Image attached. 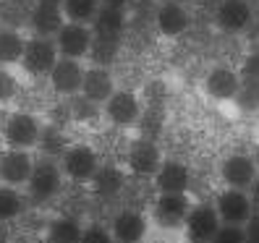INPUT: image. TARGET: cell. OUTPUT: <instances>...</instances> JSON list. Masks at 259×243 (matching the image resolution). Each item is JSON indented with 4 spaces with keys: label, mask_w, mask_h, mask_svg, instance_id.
Instances as JSON below:
<instances>
[{
    "label": "cell",
    "mask_w": 259,
    "mask_h": 243,
    "mask_svg": "<svg viewBox=\"0 0 259 243\" xmlns=\"http://www.w3.org/2000/svg\"><path fill=\"white\" fill-rule=\"evenodd\" d=\"M110 235L115 243H142L147 235V217L136 209H120L113 217Z\"/></svg>",
    "instance_id": "12"
},
{
    "label": "cell",
    "mask_w": 259,
    "mask_h": 243,
    "mask_svg": "<svg viewBox=\"0 0 259 243\" xmlns=\"http://www.w3.org/2000/svg\"><path fill=\"white\" fill-rule=\"evenodd\" d=\"M89 183H92L95 196H100V199H115V196L123 191L126 178L118 168H113V165H100L95 178L89 180Z\"/></svg>",
    "instance_id": "22"
},
{
    "label": "cell",
    "mask_w": 259,
    "mask_h": 243,
    "mask_svg": "<svg viewBox=\"0 0 259 243\" xmlns=\"http://www.w3.org/2000/svg\"><path fill=\"white\" fill-rule=\"evenodd\" d=\"M97 110H100V105H95V102H89L87 97H81V94H73V100H71V113L79 118V120H89V118H95L97 115Z\"/></svg>",
    "instance_id": "32"
},
{
    "label": "cell",
    "mask_w": 259,
    "mask_h": 243,
    "mask_svg": "<svg viewBox=\"0 0 259 243\" xmlns=\"http://www.w3.org/2000/svg\"><path fill=\"white\" fill-rule=\"evenodd\" d=\"M32 168H34V157L24 149H6L0 155V180H3V186H13V188L26 186Z\"/></svg>",
    "instance_id": "9"
},
{
    "label": "cell",
    "mask_w": 259,
    "mask_h": 243,
    "mask_svg": "<svg viewBox=\"0 0 259 243\" xmlns=\"http://www.w3.org/2000/svg\"><path fill=\"white\" fill-rule=\"evenodd\" d=\"M58 47L55 39L48 37H29L24 42V53L19 63L24 66V71H29L32 76H48L53 71V66L58 63Z\"/></svg>",
    "instance_id": "3"
},
{
    "label": "cell",
    "mask_w": 259,
    "mask_h": 243,
    "mask_svg": "<svg viewBox=\"0 0 259 243\" xmlns=\"http://www.w3.org/2000/svg\"><path fill=\"white\" fill-rule=\"evenodd\" d=\"M37 147L45 152L48 157H58V155H63V152L68 149L66 147V139H63V133H60L55 126H48V128H42L39 133V141Z\"/></svg>",
    "instance_id": "28"
},
{
    "label": "cell",
    "mask_w": 259,
    "mask_h": 243,
    "mask_svg": "<svg viewBox=\"0 0 259 243\" xmlns=\"http://www.w3.org/2000/svg\"><path fill=\"white\" fill-rule=\"evenodd\" d=\"M16 89H19L16 79H13V76H11L6 68H0V102L11 100L13 94H16Z\"/></svg>",
    "instance_id": "34"
},
{
    "label": "cell",
    "mask_w": 259,
    "mask_h": 243,
    "mask_svg": "<svg viewBox=\"0 0 259 243\" xmlns=\"http://www.w3.org/2000/svg\"><path fill=\"white\" fill-rule=\"evenodd\" d=\"M84 227L73 217H55L48 227V243H79Z\"/></svg>",
    "instance_id": "24"
},
{
    "label": "cell",
    "mask_w": 259,
    "mask_h": 243,
    "mask_svg": "<svg viewBox=\"0 0 259 243\" xmlns=\"http://www.w3.org/2000/svg\"><path fill=\"white\" fill-rule=\"evenodd\" d=\"M63 8V16L71 24H92L95 13L100 11V0H63L60 3Z\"/></svg>",
    "instance_id": "25"
},
{
    "label": "cell",
    "mask_w": 259,
    "mask_h": 243,
    "mask_svg": "<svg viewBox=\"0 0 259 243\" xmlns=\"http://www.w3.org/2000/svg\"><path fill=\"white\" fill-rule=\"evenodd\" d=\"M173 3H181V6H184V3H186V0H173Z\"/></svg>",
    "instance_id": "41"
},
{
    "label": "cell",
    "mask_w": 259,
    "mask_h": 243,
    "mask_svg": "<svg viewBox=\"0 0 259 243\" xmlns=\"http://www.w3.org/2000/svg\"><path fill=\"white\" fill-rule=\"evenodd\" d=\"M84 66L81 60H71V58H58V63L53 66L50 76V86L53 92L60 97H73L81 92V81H84Z\"/></svg>",
    "instance_id": "8"
},
{
    "label": "cell",
    "mask_w": 259,
    "mask_h": 243,
    "mask_svg": "<svg viewBox=\"0 0 259 243\" xmlns=\"http://www.w3.org/2000/svg\"><path fill=\"white\" fill-rule=\"evenodd\" d=\"M256 175H259V170L254 165V157H249V155H231L223 162V180L228 188L249 191Z\"/></svg>",
    "instance_id": "15"
},
{
    "label": "cell",
    "mask_w": 259,
    "mask_h": 243,
    "mask_svg": "<svg viewBox=\"0 0 259 243\" xmlns=\"http://www.w3.org/2000/svg\"><path fill=\"white\" fill-rule=\"evenodd\" d=\"M105 118L118 128H128L134 123H139L142 118V102L128 89H115L105 102Z\"/></svg>",
    "instance_id": "6"
},
{
    "label": "cell",
    "mask_w": 259,
    "mask_h": 243,
    "mask_svg": "<svg viewBox=\"0 0 259 243\" xmlns=\"http://www.w3.org/2000/svg\"><path fill=\"white\" fill-rule=\"evenodd\" d=\"M186 233L191 238V243H209L212 235L218 233V227L223 225L215 207L209 204H196L189 209V217H186Z\"/></svg>",
    "instance_id": "10"
},
{
    "label": "cell",
    "mask_w": 259,
    "mask_h": 243,
    "mask_svg": "<svg viewBox=\"0 0 259 243\" xmlns=\"http://www.w3.org/2000/svg\"><path fill=\"white\" fill-rule=\"evenodd\" d=\"M113 92H115V81H113V73L108 68L92 66L84 71V81H81V92H79L81 97H87L95 105H105Z\"/></svg>",
    "instance_id": "16"
},
{
    "label": "cell",
    "mask_w": 259,
    "mask_h": 243,
    "mask_svg": "<svg viewBox=\"0 0 259 243\" xmlns=\"http://www.w3.org/2000/svg\"><path fill=\"white\" fill-rule=\"evenodd\" d=\"M189 183H191V170L184 162H176V160L160 162L155 173V186L160 193H186Z\"/></svg>",
    "instance_id": "17"
},
{
    "label": "cell",
    "mask_w": 259,
    "mask_h": 243,
    "mask_svg": "<svg viewBox=\"0 0 259 243\" xmlns=\"http://www.w3.org/2000/svg\"><path fill=\"white\" fill-rule=\"evenodd\" d=\"M24 212V196L13 186H0V222H11Z\"/></svg>",
    "instance_id": "27"
},
{
    "label": "cell",
    "mask_w": 259,
    "mask_h": 243,
    "mask_svg": "<svg viewBox=\"0 0 259 243\" xmlns=\"http://www.w3.org/2000/svg\"><path fill=\"white\" fill-rule=\"evenodd\" d=\"M254 165H256V170H259V147H256V152H254Z\"/></svg>",
    "instance_id": "39"
},
{
    "label": "cell",
    "mask_w": 259,
    "mask_h": 243,
    "mask_svg": "<svg viewBox=\"0 0 259 243\" xmlns=\"http://www.w3.org/2000/svg\"><path fill=\"white\" fill-rule=\"evenodd\" d=\"M238 79H241V84H256L259 86V53L246 55V60L241 63Z\"/></svg>",
    "instance_id": "31"
},
{
    "label": "cell",
    "mask_w": 259,
    "mask_h": 243,
    "mask_svg": "<svg viewBox=\"0 0 259 243\" xmlns=\"http://www.w3.org/2000/svg\"><path fill=\"white\" fill-rule=\"evenodd\" d=\"M249 202H251L254 212H259V175L254 178V183L249 186Z\"/></svg>",
    "instance_id": "36"
},
{
    "label": "cell",
    "mask_w": 259,
    "mask_h": 243,
    "mask_svg": "<svg viewBox=\"0 0 259 243\" xmlns=\"http://www.w3.org/2000/svg\"><path fill=\"white\" fill-rule=\"evenodd\" d=\"M128 3H131V0H100V6H108V8H123V11H126Z\"/></svg>",
    "instance_id": "37"
},
{
    "label": "cell",
    "mask_w": 259,
    "mask_h": 243,
    "mask_svg": "<svg viewBox=\"0 0 259 243\" xmlns=\"http://www.w3.org/2000/svg\"><path fill=\"white\" fill-rule=\"evenodd\" d=\"M215 21L225 32H241L251 21V6L249 0H220L215 8Z\"/></svg>",
    "instance_id": "20"
},
{
    "label": "cell",
    "mask_w": 259,
    "mask_h": 243,
    "mask_svg": "<svg viewBox=\"0 0 259 243\" xmlns=\"http://www.w3.org/2000/svg\"><path fill=\"white\" fill-rule=\"evenodd\" d=\"M53 39H55V47H58L60 58L81 60V58L89 55V47H92V29H89L87 24L66 21Z\"/></svg>",
    "instance_id": "5"
},
{
    "label": "cell",
    "mask_w": 259,
    "mask_h": 243,
    "mask_svg": "<svg viewBox=\"0 0 259 243\" xmlns=\"http://www.w3.org/2000/svg\"><path fill=\"white\" fill-rule=\"evenodd\" d=\"M92 37H102V39H123L126 32V11L123 8H108L100 6V11L95 13L92 24Z\"/></svg>",
    "instance_id": "19"
},
{
    "label": "cell",
    "mask_w": 259,
    "mask_h": 243,
    "mask_svg": "<svg viewBox=\"0 0 259 243\" xmlns=\"http://www.w3.org/2000/svg\"><path fill=\"white\" fill-rule=\"evenodd\" d=\"M126 162L134 175H155L160 162H162V155H160V147L142 136V139H136L131 147H128V155H126Z\"/></svg>",
    "instance_id": "11"
},
{
    "label": "cell",
    "mask_w": 259,
    "mask_h": 243,
    "mask_svg": "<svg viewBox=\"0 0 259 243\" xmlns=\"http://www.w3.org/2000/svg\"><path fill=\"white\" fill-rule=\"evenodd\" d=\"M215 212L223 225H238L243 227L246 220L254 215V207L249 202V193L246 191H238V188H228L218 196V204Z\"/></svg>",
    "instance_id": "7"
},
{
    "label": "cell",
    "mask_w": 259,
    "mask_h": 243,
    "mask_svg": "<svg viewBox=\"0 0 259 243\" xmlns=\"http://www.w3.org/2000/svg\"><path fill=\"white\" fill-rule=\"evenodd\" d=\"M79 243H115V240H113L110 230H105V227H100V225H89V227L81 230Z\"/></svg>",
    "instance_id": "33"
},
{
    "label": "cell",
    "mask_w": 259,
    "mask_h": 243,
    "mask_svg": "<svg viewBox=\"0 0 259 243\" xmlns=\"http://www.w3.org/2000/svg\"><path fill=\"white\" fill-rule=\"evenodd\" d=\"M37 3H48V6H60L63 0H37Z\"/></svg>",
    "instance_id": "38"
},
{
    "label": "cell",
    "mask_w": 259,
    "mask_h": 243,
    "mask_svg": "<svg viewBox=\"0 0 259 243\" xmlns=\"http://www.w3.org/2000/svg\"><path fill=\"white\" fill-rule=\"evenodd\" d=\"M29 26H32L34 37H48L53 39L60 26L66 24V16H63V8L60 6H48V3H34L29 8V16H26Z\"/></svg>",
    "instance_id": "13"
},
{
    "label": "cell",
    "mask_w": 259,
    "mask_h": 243,
    "mask_svg": "<svg viewBox=\"0 0 259 243\" xmlns=\"http://www.w3.org/2000/svg\"><path fill=\"white\" fill-rule=\"evenodd\" d=\"M120 53V39H102V37H92V47H89V58L92 63L100 68H110V63Z\"/></svg>",
    "instance_id": "26"
},
{
    "label": "cell",
    "mask_w": 259,
    "mask_h": 243,
    "mask_svg": "<svg viewBox=\"0 0 259 243\" xmlns=\"http://www.w3.org/2000/svg\"><path fill=\"white\" fill-rule=\"evenodd\" d=\"M209 243H246V233L238 225H220Z\"/></svg>",
    "instance_id": "30"
},
{
    "label": "cell",
    "mask_w": 259,
    "mask_h": 243,
    "mask_svg": "<svg viewBox=\"0 0 259 243\" xmlns=\"http://www.w3.org/2000/svg\"><path fill=\"white\" fill-rule=\"evenodd\" d=\"M24 37L16 26H0V66L19 63L24 53Z\"/></svg>",
    "instance_id": "23"
},
{
    "label": "cell",
    "mask_w": 259,
    "mask_h": 243,
    "mask_svg": "<svg viewBox=\"0 0 259 243\" xmlns=\"http://www.w3.org/2000/svg\"><path fill=\"white\" fill-rule=\"evenodd\" d=\"M155 24H157L160 34L181 37L189 29V11H186V6H181V3L165 0V3L155 11Z\"/></svg>",
    "instance_id": "18"
},
{
    "label": "cell",
    "mask_w": 259,
    "mask_h": 243,
    "mask_svg": "<svg viewBox=\"0 0 259 243\" xmlns=\"http://www.w3.org/2000/svg\"><path fill=\"white\" fill-rule=\"evenodd\" d=\"M60 186H63V170H60L53 160H34L32 175L26 180L29 196H32L37 204H45V202L55 199Z\"/></svg>",
    "instance_id": "1"
},
{
    "label": "cell",
    "mask_w": 259,
    "mask_h": 243,
    "mask_svg": "<svg viewBox=\"0 0 259 243\" xmlns=\"http://www.w3.org/2000/svg\"><path fill=\"white\" fill-rule=\"evenodd\" d=\"M39 133H42V126L32 113H13L6 120V128H3L8 149H24V152L37 147Z\"/></svg>",
    "instance_id": "4"
},
{
    "label": "cell",
    "mask_w": 259,
    "mask_h": 243,
    "mask_svg": "<svg viewBox=\"0 0 259 243\" xmlns=\"http://www.w3.org/2000/svg\"><path fill=\"white\" fill-rule=\"evenodd\" d=\"M100 168V157L92 147L87 144H71L63 155H60V170L76 183H89Z\"/></svg>",
    "instance_id": "2"
},
{
    "label": "cell",
    "mask_w": 259,
    "mask_h": 243,
    "mask_svg": "<svg viewBox=\"0 0 259 243\" xmlns=\"http://www.w3.org/2000/svg\"><path fill=\"white\" fill-rule=\"evenodd\" d=\"M0 243H8V238H6V233L0 230Z\"/></svg>",
    "instance_id": "40"
},
{
    "label": "cell",
    "mask_w": 259,
    "mask_h": 243,
    "mask_svg": "<svg viewBox=\"0 0 259 243\" xmlns=\"http://www.w3.org/2000/svg\"><path fill=\"white\" fill-rule=\"evenodd\" d=\"M241 86V79H238V71L228 68V66H218L207 73V81H204V89L212 100L218 102H225V100H233L236 92Z\"/></svg>",
    "instance_id": "21"
},
{
    "label": "cell",
    "mask_w": 259,
    "mask_h": 243,
    "mask_svg": "<svg viewBox=\"0 0 259 243\" xmlns=\"http://www.w3.org/2000/svg\"><path fill=\"white\" fill-rule=\"evenodd\" d=\"M191 202L186 193H160L155 202V220L162 227H178L189 217Z\"/></svg>",
    "instance_id": "14"
},
{
    "label": "cell",
    "mask_w": 259,
    "mask_h": 243,
    "mask_svg": "<svg viewBox=\"0 0 259 243\" xmlns=\"http://www.w3.org/2000/svg\"><path fill=\"white\" fill-rule=\"evenodd\" d=\"M233 100L238 102V108L246 110V113L259 110V86L256 84H241Z\"/></svg>",
    "instance_id": "29"
},
{
    "label": "cell",
    "mask_w": 259,
    "mask_h": 243,
    "mask_svg": "<svg viewBox=\"0 0 259 243\" xmlns=\"http://www.w3.org/2000/svg\"><path fill=\"white\" fill-rule=\"evenodd\" d=\"M243 233H246V243H259V212H254V215L246 220Z\"/></svg>",
    "instance_id": "35"
}]
</instances>
